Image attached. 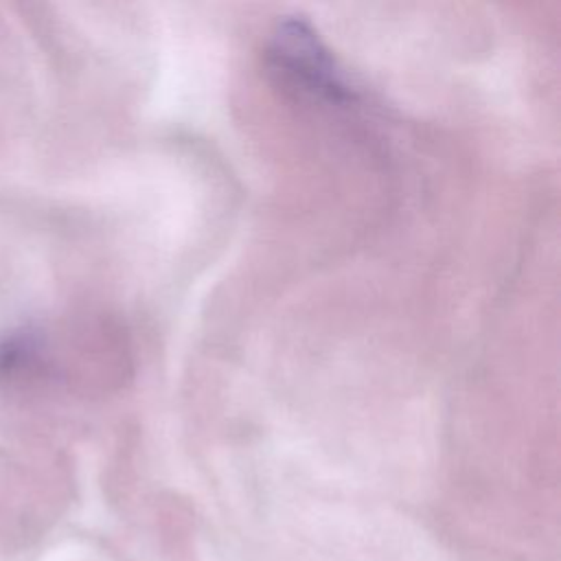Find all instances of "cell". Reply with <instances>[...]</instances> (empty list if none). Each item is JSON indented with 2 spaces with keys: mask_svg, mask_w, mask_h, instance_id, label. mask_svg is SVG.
Returning a JSON list of instances; mask_svg holds the SVG:
<instances>
[{
  "mask_svg": "<svg viewBox=\"0 0 561 561\" xmlns=\"http://www.w3.org/2000/svg\"><path fill=\"white\" fill-rule=\"evenodd\" d=\"M265 61L276 81L300 96L327 105H351L357 99L333 53L302 18H285L276 24Z\"/></svg>",
  "mask_w": 561,
  "mask_h": 561,
  "instance_id": "6da1fadb",
  "label": "cell"
}]
</instances>
